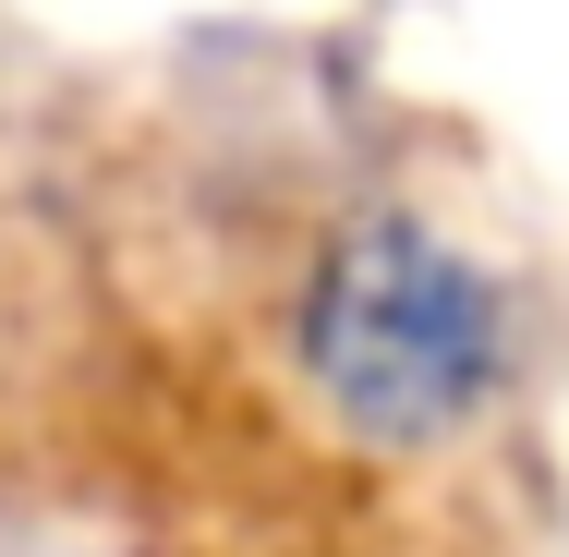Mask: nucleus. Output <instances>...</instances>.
<instances>
[{
	"mask_svg": "<svg viewBox=\"0 0 569 557\" xmlns=\"http://www.w3.org/2000/svg\"><path fill=\"white\" fill-rule=\"evenodd\" d=\"M291 339H303L316 400L340 412L351 437L437 448V437H460V425L509 388L521 304H509V279H497L472 242H449L437 219L363 207V219L316 255Z\"/></svg>",
	"mask_w": 569,
	"mask_h": 557,
	"instance_id": "f257e3e1",
	"label": "nucleus"
}]
</instances>
